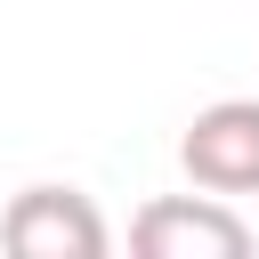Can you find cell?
Returning <instances> with one entry per match:
<instances>
[{"label":"cell","instance_id":"obj_1","mask_svg":"<svg viewBox=\"0 0 259 259\" xmlns=\"http://www.w3.org/2000/svg\"><path fill=\"white\" fill-rule=\"evenodd\" d=\"M130 251L138 259H243L251 251V219L227 194H154L130 219Z\"/></svg>","mask_w":259,"mask_h":259},{"label":"cell","instance_id":"obj_2","mask_svg":"<svg viewBox=\"0 0 259 259\" xmlns=\"http://www.w3.org/2000/svg\"><path fill=\"white\" fill-rule=\"evenodd\" d=\"M178 170L227 202L259 194V97H210L178 138Z\"/></svg>","mask_w":259,"mask_h":259},{"label":"cell","instance_id":"obj_3","mask_svg":"<svg viewBox=\"0 0 259 259\" xmlns=\"http://www.w3.org/2000/svg\"><path fill=\"white\" fill-rule=\"evenodd\" d=\"M0 243L16 259H105L113 227L97 219V202L81 186H24L0 210Z\"/></svg>","mask_w":259,"mask_h":259}]
</instances>
